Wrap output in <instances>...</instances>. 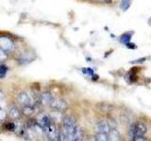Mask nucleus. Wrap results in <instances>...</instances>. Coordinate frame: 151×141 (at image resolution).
Here are the masks:
<instances>
[{
	"label": "nucleus",
	"instance_id": "f257e3e1",
	"mask_svg": "<svg viewBox=\"0 0 151 141\" xmlns=\"http://www.w3.org/2000/svg\"><path fill=\"white\" fill-rule=\"evenodd\" d=\"M131 136L132 139L139 141V140H145V134H146V127L144 123L142 122H138L133 125V127L131 128Z\"/></svg>",
	"mask_w": 151,
	"mask_h": 141
},
{
	"label": "nucleus",
	"instance_id": "f03ea898",
	"mask_svg": "<svg viewBox=\"0 0 151 141\" xmlns=\"http://www.w3.org/2000/svg\"><path fill=\"white\" fill-rule=\"evenodd\" d=\"M77 123L74 119L70 117H66L63 119V133L65 134L67 140H73V135Z\"/></svg>",
	"mask_w": 151,
	"mask_h": 141
},
{
	"label": "nucleus",
	"instance_id": "7ed1b4c3",
	"mask_svg": "<svg viewBox=\"0 0 151 141\" xmlns=\"http://www.w3.org/2000/svg\"><path fill=\"white\" fill-rule=\"evenodd\" d=\"M44 132L45 133V135H47V137L49 139H56L57 138V135H58V132H57V129H56V126L54 123H52L48 126L45 127V128H42Z\"/></svg>",
	"mask_w": 151,
	"mask_h": 141
},
{
	"label": "nucleus",
	"instance_id": "20e7f679",
	"mask_svg": "<svg viewBox=\"0 0 151 141\" xmlns=\"http://www.w3.org/2000/svg\"><path fill=\"white\" fill-rule=\"evenodd\" d=\"M96 133H102L109 135L110 131L112 129V127L108 123L107 121H100L96 124Z\"/></svg>",
	"mask_w": 151,
	"mask_h": 141
},
{
	"label": "nucleus",
	"instance_id": "39448f33",
	"mask_svg": "<svg viewBox=\"0 0 151 141\" xmlns=\"http://www.w3.org/2000/svg\"><path fill=\"white\" fill-rule=\"evenodd\" d=\"M38 124H39L42 128H45V127L46 126H48L50 124L53 123V121H52L51 120V118L49 116H47V115H41L39 117V119H38V122H37Z\"/></svg>",
	"mask_w": 151,
	"mask_h": 141
},
{
	"label": "nucleus",
	"instance_id": "423d86ee",
	"mask_svg": "<svg viewBox=\"0 0 151 141\" xmlns=\"http://www.w3.org/2000/svg\"><path fill=\"white\" fill-rule=\"evenodd\" d=\"M17 101L20 105H22L24 106V105H29L30 103V97L27 92H21V93L18 94Z\"/></svg>",
	"mask_w": 151,
	"mask_h": 141
},
{
	"label": "nucleus",
	"instance_id": "0eeeda50",
	"mask_svg": "<svg viewBox=\"0 0 151 141\" xmlns=\"http://www.w3.org/2000/svg\"><path fill=\"white\" fill-rule=\"evenodd\" d=\"M12 47H13V43L12 40L5 37L0 38V48H2L5 51V50H11Z\"/></svg>",
	"mask_w": 151,
	"mask_h": 141
},
{
	"label": "nucleus",
	"instance_id": "6e6552de",
	"mask_svg": "<svg viewBox=\"0 0 151 141\" xmlns=\"http://www.w3.org/2000/svg\"><path fill=\"white\" fill-rule=\"evenodd\" d=\"M50 105L54 108L56 110H59V111H63L66 108V103L63 100H54L52 101V103H50Z\"/></svg>",
	"mask_w": 151,
	"mask_h": 141
},
{
	"label": "nucleus",
	"instance_id": "1a4fd4ad",
	"mask_svg": "<svg viewBox=\"0 0 151 141\" xmlns=\"http://www.w3.org/2000/svg\"><path fill=\"white\" fill-rule=\"evenodd\" d=\"M53 100H54V98L50 92H44L41 95V102L42 105H50V103Z\"/></svg>",
	"mask_w": 151,
	"mask_h": 141
},
{
	"label": "nucleus",
	"instance_id": "9d476101",
	"mask_svg": "<svg viewBox=\"0 0 151 141\" xmlns=\"http://www.w3.org/2000/svg\"><path fill=\"white\" fill-rule=\"evenodd\" d=\"M9 115L12 118L13 120H18L21 116V112L16 106H11L9 109Z\"/></svg>",
	"mask_w": 151,
	"mask_h": 141
},
{
	"label": "nucleus",
	"instance_id": "9b49d317",
	"mask_svg": "<svg viewBox=\"0 0 151 141\" xmlns=\"http://www.w3.org/2000/svg\"><path fill=\"white\" fill-rule=\"evenodd\" d=\"M82 139H83V132H82L81 128L77 125V127H76V129H75V132H74L73 140L79 141V140H82Z\"/></svg>",
	"mask_w": 151,
	"mask_h": 141
},
{
	"label": "nucleus",
	"instance_id": "f8f14e48",
	"mask_svg": "<svg viewBox=\"0 0 151 141\" xmlns=\"http://www.w3.org/2000/svg\"><path fill=\"white\" fill-rule=\"evenodd\" d=\"M109 140H120V134L114 128H112L108 135Z\"/></svg>",
	"mask_w": 151,
	"mask_h": 141
},
{
	"label": "nucleus",
	"instance_id": "ddd939ff",
	"mask_svg": "<svg viewBox=\"0 0 151 141\" xmlns=\"http://www.w3.org/2000/svg\"><path fill=\"white\" fill-rule=\"evenodd\" d=\"M22 111H23V113H24V115L27 116V115H31V114H33V113H34V111H35V108L33 107V106L30 105V103H29V105H24Z\"/></svg>",
	"mask_w": 151,
	"mask_h": 141
},
{
	"label": "nucleus",
	"instance_id": "4468645a",
	"mask_svg": "<svg viewBox=\"0 0 151 141\" xmlns=\"http://www.w3.org/2000/svg\"><path fill=\"white\" fill-rule=\"evenodd\" d=\"M96 140H99V141H106V140H109L108 135L102 134V133H97L96 134Z\"/></svg>",
	"mask_w": 151,
	"mask_h": 141
},
{
	"label": "nucleus",
	"instance_id": "2eb2a0df",
	"mask_svg": "<svg viewBox=\"0 0 151 141\" xmlns=\"http://www.w3.org/2000/svg\"><path fill=\"white\" fill-rule=\"evenodd\" d=\"M7 72H8L7 66H5V65H0V78H4L5 76H6Z\"/></svg>",
	"mask_w": 151,
	"mask_h": 141
},
{
	"label": "nucleus",
	"instance_id": "dca6fc26",
	"mask_svg": "<svg viewBox=\"0 0 151 141\" xmlns=\"http://www.w3.org/2000/svg\"><path fill=\"white\" fill-rule=\"evenodd\" d=\"M130 6V0H123V2L121 4V7L122 9L126 11V9H129V7Z\"/></svg>",
	"mask_w": 151,
	"mask_h": 141
},
{
	"label": "nucleus",
	"instance_id": "f3484780",
	"mask_svg": "<svg viewBox=\"0 0 151 141\" xmlns=\"http://www.w3.org/2000/svg\"><path fill=\"white\" fill-rule=\"evenodd\" d=\"M6 129L8 131H14L15 130V124H14V122H9V123L6 125Z\"/></svg>",
	"mask_w": 151,
	"mask_h": 141
},
{
	"label": "nucleus",
	"instance_id": "a211bd4d",
	"mask_svg": "<svg viewBox=\"0 0 151 141\" xmlns=\"http://www.w3.org/2000/svg\"><path fill=\"white\" fill-rule=\"evenodd\" d=\"M7 114H6V111H4L2 108L0 109V122H2L5 119H6Z\"/></svg>",
	"mask_w": 151,
	"mask_h": 141
},
{
	"label": "nucleus",
	"instance_id": "6ab92c4d",
	"mask_svg": "<svg viewBox=\"0 0 151 141\" xmlns=\"http://www.w3.org/2000/svg\"><path fill=\"white\" fill-rule=\"evenodd\" d=\"M6 58H7V56H6V53H5V51L2 48H0V62H2Z\"/></svg>",
	"mask_w": 151,
	"mask_h": 141
},
{
	"label": "nucleus",
	"instance_id": "aec40b11",
	"mask_svg": "<svg viewBox=\"0 0 151 141\" xmlns=\"http://www.w3.org/2000/svg\"><path fill=\"white\" fill-rule=\"evenodd\" d=\"M105 1H106V2H110V1H111V0H105Z\"/></svg>",
	"mask_w": 151,
	"mask_h": 141
},
{
	"label": "nucleus",
	"instance_id": "412c9836",
	"mask_svg": "<svg viewBox=\"0 0 151 141\" xmlns=\"http://www.w3.org/2000/svg\"><path fill=\"white\" fill-rule=\"evenodd\" d=\"M0 109H1V105H0Z\"/></svg>",
	"mask_w": 151,
	"mask_h": 141
},
{
	"label": "nucleus",
	"instance_id": "4be33fe9",
	"mask_svg": "<svg viewBox=\"0 0 151 141\" xmlns=\"http://www.w3.org/2000/svg\"><path fill=\"white\" fill-rule=\"evenodd\" d=\"M0 97H1V93H0Z\"/></svg>",
	"mask_w": 151,
	"mask_h": 141
}]
</instances>
